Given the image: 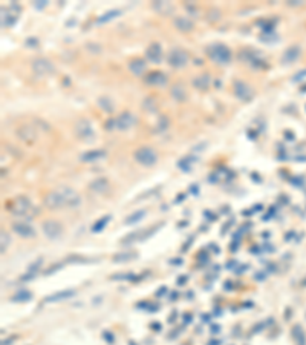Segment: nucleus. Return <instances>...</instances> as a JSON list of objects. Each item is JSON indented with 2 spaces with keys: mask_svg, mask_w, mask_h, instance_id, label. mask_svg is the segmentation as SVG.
I'll use <instances>...</instances> for the list:
<instances>
[{
  "mask_svg": "<svg viewBox=\"0 0 306 345\" xmlns=\"http://www.w3.org/2000/svg\"><path fill=\"white\" fill-rule=\"evenodd\" d=\"M8 210L11 215L19 218H32L37 215V207L32 204V201L26 197H15L9 204Z\"/></svg>",
  "mask_w": 306,
  "mask_h": 345,
  "instance_id": "f257e3e1",
  "label": "nucleus"
},
{
  "mask_svg": "<svg viewBox=\"0 0 306 345\" xmlns=\"http://www.w3.org/2000/svg\"><path fill=\"white\" fill-rule=\"evenodd\" d=\"M207 55L218 65H230V61H231V51L228 46H225L223 43L210 45L207 48Z\"/></svg>",
  "mask_w": 306,
  "mask_h": 345,
  "instance_id": "f03ea898",
  "label": "nucleus"
},
{
  "mask_svg": "<svg viewBox=\"0 0 306 345\" xmlns=\"http://www.w3.org/2000/svg\"><path fill=\"white\" fill-rule=\"evenodd\" d=\"M75 135L83 143H92L95 140V131L92 128V123L87 118H80L75 123Z\"/></svg>",
  "mask_w": 306,
  "mask_h": 345,
  "instance_id": "7ed1b4c3",
  "label": "nucleus"
},
{
  "mask_svg": "<svg viewBox=\"0 0 306 345\" xmlns=\"http://www.w3.org/2000/svg\"><path fill=\"white\" fill-rule=\"evenodd\" d=\"M135 156V160L144 166V167H152L158 163V153L156 150H153L152 148H147V146H144V148H139L135 150L133 153Z\"/></svg>",
  "mask_w": 306,
  "mask_h": 345,
  "instance_id": "20e7f679",
  "label": "nucleus"
},
{
  "mask_svg": "<svg viewBox=\"0 0 306 345\" xmlns=\"http://www.w3.org/2000/svg\"><path fill=\"white\" fill-rule=\"evenodd\" d=\"M31 68H32V71H34V74L39 77H46V75H51L55 72V66L52 65V61L44 58V57H37V58L32 60Z\"/></svg>",
  "mask_w": 306,
  "mask_h": 345,
  "instance_id": "39448f33",
  "label": "nucleus"
},
{
  "mask_svg": "<svg viewBox=\"0 0 306 345\" xmlns=\"http://www.w3.org/2000/svg\"><path fill=\"white\" fill-rule=\"evenodd\" d=\"M44 206L47 209L51 210H57V209H63L66 207V201H64V197L60 191V187H57V189L47 192L46 197H44Z\"/></svg>",
  "mask_w": 306,
  "mask_h": 345,
  "instance_id": "423d86ee",
  "label": "nucleus"
},
{
  "mask_svg": "<svg viewBox=\"0 0 306 345\" xmlns=\"http://www.w3.org/2000/svg\"><path fill=\"white\" fill-rule=\"evenodd\" d=\"M42 230L44 233V237L47 240H60L61 235H63V226L58 223V221H54V219H47V221L43 223L42 226Z\"/></svg>",
  "mask_w": 306,
  "mask_h": 345,
  "instance_id": "0eeeda50",
  "label": "nucleus"
},
{
  "mask_svg": "<svg viewBox=\"0 0 306 345\" xmlns=\"http://www.w3.org/2000/svg\"><path fill=\"white\" fill-rule=\"evenodd\" d=\"M167 60H169V65L172 68L181 69V68L187 66V63H188V54L184 49H172L169 52Z\"/></svg>",
  "mask_w": 306,
  "mask_h": 345,
  "instance_id": "6e6552de",
  "label": "nucleus"
},
{
  "mask_svg": "<svg viewBox=\"0 0 306 345\" xmlns=\"http://www.w3.org/2000/svg\"><path fill=\"white\" fill-rule=\"evenodd\" d=\"M20 5L17 3H11L9 8H2V26L9 28L15 23V20L19 19V12H20Z\"/></svg>",
  "mask_w": 306,
  "mask_h": 345,
  "instance_id": "1a4fd4ad",
  "label": "nucleus"
},
{
  "mask_svg": "<svg viewBox=\"0 0 306 345\" xmlns=\"http://www.w3.org/2000/svg\"><path fill=\"white\" fill-rule=\"evenodd\" d=\"M234 96L239 100H242V101H250L254 97V91H253V88L247 82L236 80L234 82Z\"/></svg>",
  "mask_w": 306,
  "mask_h": 345,
  "instance_id": "9d476101",
  "label": "nucleus"
},
{
  "mask_svg": "<svg viewBox=\"0 0 306 345\" xmlns=\"http://www.w3.org/2000/svg\"><path fill=\"white\" fill-rule=\"evenodd\" d=\"M135 123H136V117H135L132 112H129V111L121 112V114L115 118V126H117V129H120V131H129V129H132V128L135 126Z\"/></svg>",
  "mask_w": 306,
  "mask_h": 345,
  "instance_id": "9b49d317",
  "label": "nucleus"
},
{
  "mask_svg": "<svg viewBox=\"0 0 306 345\" xmlns=\"http://www.w3.org/2000/svg\"><path fill=\"white\" fill-rule=\"evenodd\" d=\"M17 135L23 143L31 145V143H34L36 138H37V131L32 124H22V126L17 129Z\"/></svg>",
  "mask_w": 306,
  "mask_h": 345,
  "instance_id": "f8f14e48",
  "label": "nucleus"
},
{
  "mask_svg": "<svg viewBox=\"0 0 306 345\" xmlns=\"http://www.w3.org/2000/svg\"><path fill=\"white\" fill-rule=\"evenodd\" d=\"M12 230H14V233H17L20 238H25V240H28V238H34L36 237V230H34V227L32 226H29L28 223H23V221H15V223H12Z\"/></svg>",
  "mask_w": 306,
  "mask_h": 345,
  "instance_id": "ddd939ff",
  "label": "nucleus"
},
{
  "mask_svg": "<svg viewBox=\"0 0 306 345\" xmlns=\"http://www.w3.org/2000/svg\"><path fill=\"white\" fill-rule=\"evenodd\" d=\"M107 156V152L104 149H92L87 152H83L80 155V161L82 163H98Z\"/></svg>",
  "mask_w": 306,
  "mask_h": 345,
  "instance_id": "4468645a",
  "label": "nucleus"
},
{
  "mask_svg": "<svg viewBox=\"0 0 306 345\" xmlns=\"http://www.w3.org/2000/svg\"><path fill=\"white\" fill-rule=\"evenodd\" d=\"M144 82H146L147 85H150V86L164 88L169 83V78H167V75L164 72L155 71V72H150L149 75H144Z\"/></svg>",
  "mask_w": 306,
  "mask_h": 345,
  "instance_id": "2eb2a0df",
  "label": "nucleus"
},
{
  "mask_svg": "<svg viewBox=\"0 0 306 345\" xmlns=\"http://www.w3.org/2000/svg\"><path fill=\"white\" fill-rule=\"evenodd\" d=\"M302 54V49H300V46L297 45H293V46H289V48L283 52L282 55V63L283 65H291L294 63V61L300 57Z\"/></svg>",
  "mask_w": 306,
  "mask_h": 345,
  "instance_id": "dca6fc26",
  "label": "nucleus"
},
{
  "mask_svg": "<svg viewBox=\"0 0 306 345\" xmlns=\"http://www.w3.org/2000/svg\"><path fill=\"white\" fill-rule=\"evenodd\" d=\"M75 296V290L74 289H68V290H60L55 292L49 296L44 297V302H60V301H66L69 297Z\"/></svg>",
  "mask_w": 306,
  "mask_h": 345,
  "instance_id": "f3484780",
  "label": "nucleus"
},
{
  "mask_svg": "<svg viewBox=\"0 0 306 345\" xmlns=\"http://www.w3.org/2000/svg\"><path fill=\"white\" fill-rule=\"evenodd\" d=\"M146 57L152 63H161V60H163V48H161V45L152 43L146 51Z\"/></svg>",
  "mask_w": 306,
  "mask_h": 345,
  "instance_id": "a211bd4d",
  "label": "nucleus"
},
{
  "mask_svg": "<svg viewBox=\"0 0 306 345\" xmlns=\"http://www.w3.org/2000/svg\"><path fill=\"white\" fill-rule=\"evenodd\" d=\"M153 11H156L159 15H172L173 14V5L170 2H164V0H158V2L152 3Z\"/></svg>",
  "mask_w": 306,
  "mask_h": 345,
  "instance_id": "6ab92c4d",
  "label": "nucleus"
},
{
  "mask_svg": "<svg viewBox=\"0 0 306 345\" xmlns=\"http://www.w3.org/2000/svg\"><path fill=\"white\" fill-rule=\"evenodd\" d=\"M146 69H147V63L144 60H141V58H135V60L131 61V63H129V71H131L136 77L144 75Z\"/></svg>",
  "mask_w": 306,
  "mask_h": 345,
  "instance_id": "aec40b11",
  "label": "nucleus"
},
{
  "mask_svg": "<svg viewBox=\"0 0 306 345\" xmlns=\"http://www.w3.org/2000/svg\"><path fill=\"white\" fill-rule=\"evenodd\" d=\"M89 189L95 194H106L110 189V186L106 178H96L89 184Z\"/></svg>",
  "mask_w": 306,
  "mask_h": 345,
  "instance_id": "412c9836",
  "label": "nucleus"
},
{
  "mask_svg": "<svg viewBox=\"0 0 306 345\" xmlns=\"http://www.w3.org/2000/svg\"><path fill=\"white\" fill-rule=\"evenodd\" d=\"M170 96H172V99H173L175 101H179V103L185 101V99H187L185 88H184L182 85H175V86H172Z\"/></svg>",
  "mask_w": 306,
  "mask_h": 345,
  "instance_id": "4be33fe9",
  "label": "nucleus"
},
{
  "mask_svg": "<svg viewBox=\"0 0 306 345\" xmlns=\"http://www.w3.org/2000/svg\"><path fill=\"white\" fill-rule=\"evenodd\" d=\"M146 215H147V212L144 210V209H141V210H136V212H133V213H131L129 215L126 219H124V224H127V226H133V224H138V223H141L144 218H146Z\"/></svg>",
  "mask_w": 306,
  "mask_h": 345,
  "instance_id": "5701e85b",
  "label": "nucleus"
},
{
  "mask_svg": "<svg viewBox=\"0 0 306 345\" xmlns=\"http://www.w3.org/2000/svg\"><path fill=\"white\" fill-rule=\"evenodd\" d=\"M175 28L181 33H190L193 29V22L187 17H176L175 19Z\"/></svg>",
  "mask_w": 306,
  "mask_h": 345,
  "instance_id": "b1692460",
  "label": "nucleus"
},
{
  "mask_svg": "<svg viewBox=\"0 0 306 345\" xmlns=\"http://www.w3.org/2000/svg\"><path fill=\"white\" fill-rule=\"evenodd\" d=\"M193 86H195L196 89H208V86H210V75L208 74H201V75H196L195 78H193Z\"/></svg>",
  "mask_w": 306,
  "mask_h": 345,
  "instance_id": "393cba45",
  "label": "nucleus"
},
{
  "mask_svg": "<svg viewBox=\"0 0 306 345\" xmlns=\"http://www.w3.org/2000/svg\"><path fill=\"white\" fill-rule=\"evenodd\" d=\"M120 15H121V11H120V9H110V11L104 12L103 15H100V17L96 19V23H98V25L107 23V22H110V20H114V19L120 17Z\"/></svg>",
  "mask_w": 306,
  "mask_h": 345,
  "instance_id": "a878e982",
  "label": "nucleus"
},
{
  "mask_svg": "<svg viewBox=\"0 0 306 345\" xmlns=\"http://www.w3.org/2000/svg\"><path fill=\"white\" fill-rule=\"evenodd\" d=\"M138 256L136 252H123V253H117L114 255V262H127V261H132Z\"/></svg>",
  "mask_w": 306,
  "mask_h": 345,
  "instance_id": "bb28decb",
  "label": "nucleus"
},
{
  "mask_svg": "<svg viewBox=\"0 0 306 345\" xmlns=\"http://www.w3.org/2000/svg\"><path fill=\"white\" fill-rule=\"evenodd\" d=\"M98 106L103 109L104 112H107V114L114 112V103H112V100L107 99V97H100L98 99Z\"/></svg>",
  "mask_w": 306,
  "mask_h": 345,
  "instance_id": "cd10ccee",
  "label": "nucleus"
},
{
  "mask_svg": "<svg viewBox=\"0 0 306 345\" xmlns=\"http://www.w3.org/2000/svg\"><path fill=\"white\" fill-rule=\"evenodd\" d=\"M109 221H110V215H106V216L100 218L98 221H96L95 224H92V232H95V233L101 232V230L107 226V223H109Z\"/></svg>",
  "mask_w": 306,
  "mask_h": 345,
  "instance_id": "c85d7f7f",
  "label": "nucleus"
},
{
  "mask_svg": "<svg viewBox=\"0 0 306 345\" xmlns=\"http://www.w3.org/2000/svg\"><path fill=\"white\" fill-rule=\"evenodd\" d=\"M31 299H32V295L29 292H26V290H22L19 293H15L14 297H12V301H15V302H28Z\"/></svg>",
  "mask_w": 306,
  "mask_h": 345,
  "instance_id": "c756f323",
  "label": "nucleus"
},
{
  "mask_svg": "<svg viewBox=\"0 0 306 345\" xmlns=\"http://www.w3.org/2000/svg\"><path fill=\"white\" fill-rule=\"evenodd\" d=\"M142 107L146 109L147 112H156V109H158L156 101H155V99H152V97H147L146 100L142 101Z\"/></svg>",
  "mask_w": 306,
  "mask_h": 345,
  "instance_id": "7c9ffc66",
  "label": "nucleus"
},
{
  "mask_svg": "<svg viewBox=\"0 0 306 345\" xmlns=\"http://www.w3.org/2000/svg\"><path fill=\"white\" fill-rule=\"evenodd\" d=\"M8 246H9V235L5 230H2V233H0V247H2L0 250H2V253L6 252Z\"/></svg>",
  "mask_w": 306,
  "mask_h": 345,
  "instance_id": "2f4dec72",
  "label": "nucleus"
},
{
  "mask_svg": "<svg viewBox=\"0 0 306 345\" xmlns=\"http://www.w3.org/2000/svg\"><path fill=\"white\" fill-rule=\"evenodd\" d=\"M167 123H169V120L163 117V118H161V121L158 123V124H159V126L156 128V131H163V129H167V126H169V124H167Z\"/></svg>",
  "mask_w": 306,
  "mask_h": 345,
  "instance_id": "473e14b6",
  "label": "nucleus"
},
{
  "mask_svg": "<svg viewBox=\"0 0 306 345\" xmlns=\"http://www.w3.org/2000/svg\"><path fill=\"white\" fill-rule=\"evenodd\" d=\"M87 49H90V52H93L92 49H95V54H98L101 51V46L100 45H95V43H87Z\"/></svg>",
  "mask_w": 306,
  "mask_h": 345,
  "instance_id": "72a5a7b5",
  "label": "nucleus"
},
{
  "mask_svg": "<svg viewBox=\"0 0 306 345\" xmlns=\"http://www.w3.org/2000/svg\"><path fill=\"white\" fill-rule=\"evenodd\" d=\"M187 163H188V161H187V160H181V161H179V163H178V167H179V169H182V170H185V172H187V170H190V169H191V167H190V166H188V164H187Z\"/></svg>",
  "mask_w": 306,
  "mask_h": 345,
  "instance_id": "f704fd0d",
  "label": "nucleus"
},
{
  "mask_svg": "<svg viewBox=\"0 0 306 345\" xmlns=\"http://www.w3.org/2000/svg\"><path fill=\"white\" fill-rule=\"evenodd\" d=\"M187 9H188V11H191V12H193V15H195V17H196V15H199V14H198V9H196L195 6H193V5H187Z\"/></svg>",
  "mask_w": 306,
  "mask_h": 345,
  "instance_id": "c9c22d12",
  "label": "nucleus"
},
{
  "mask_svg": "<svg viewBox=\"0 0 306 345\" xmlns=\"http://www.w3.org/2000/svg\"><path fill=\"white\" fill-rule=\"evenodd\" d=\"M26 45L28 46H37V40L34 37H31V40H26Z\"/></svg>",
  "mask_w": 306,
  "mask_h": 345,
  "instance_id": "e433bc0d",
  "label": "nucleus"
},
{
  "mask_svg": "<svg viewBox=\"0 0 306 345\" xmlns=\"http://www.w3.org/2000/svg\"><path fill=\"white\" fill-rule=\"evenodd\" d=\"M302 2H297V0H293V2H288V6H302Z\"/></svg>",
  "mask_w": 306,
  "mask_h": 345,
  "instance_id": "4c0bfd02",
  "label": "nucleus"
},
{
  "mask_svg": "<svg viewBox=\"0 0 306 345\" xmlns=\"http://www.w3.org/2000/svg\"><path fill=\"white\" fill-rule=\"evenodd\" d=\"M34 5H36V8H39V9H42V8H44V6L47 5V2H43V3H42V2H36Z\"/></svg>",
  "mask_w": 306,
  "mask_h": 345,
  "instance_id": "58836bf2",
  "label": "nucleus"
}]
</instances>
